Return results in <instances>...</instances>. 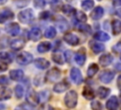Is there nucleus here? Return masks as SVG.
I'll list each match as a JSON object with an SVG mask.
<instances>
[{
  "instance_id": "1",
  "label": "nucleus",
  "mask_w": 121,
  "mask_h": 110,
  "mask_svg": "<svg viewBox=\"0 0 121 110\" xmlns=\"http://www.w3.org/2000/svg\"><path fill=\"white\" fill-rule=\"evenodd\" d=\"M64 104L68 108H75L78 104V93L75 90L68 91L64 96Z\"/></svg>"
},
{
  "instance_id": "2",
  "label": "nucleus",
  "mask_w": 121,
  "mask_h": 110,
  "mask_svg": "<svg viewBox=\"0 0 121 110\" xmlns=\"http://www.w3.org/2000/svg\"><path fill=\"white\" fill-rule=\"evenodd\" d=\"M18 19L24 24H29L34 19V12L30 9H24L18 13Z\"/></svg>"
},
{
  "instance_id": "3",
  "label": "nucleus",
  "mask_w": 121,
  "mask_h": 110,
  "mask_svg": "<svg viewBox=\"0 0 121 110\" xmlns=\"http://www.w3.org/2000/svg\"><path fill=\"white\" fill-rule=\"evenodd\" d=\"M32 61H33V55L27 51H23L20 54H18L16 57V62L22 65H26L30 64Z\"/></svg>"
},
{
  "instance_id": "4",
  "label": "nucleus",
  "mask_w": 121,
  "mask_h": 110,
  "mask_svg": "<svg viewBox=\"0 0 121 110\" xmlns=\"http://www.w3.org/2000/svg\"><path fill=\"white\" fill-rule=\"evenodd\" d=\"M60 74H61L60 70L59 68H57V67H54V68H52V69H50V70H48L46 72L45 80H47L48 82H55V81L60 79Z\"/></svg>"
},
{
  "instance_id": "5",
  "label": "nucleus",
  "mask_w": 121,
  "mask_h": 110,
  "mask_svg": "<svg viewBox=\"0 0 121 110\" xmlns=\"http://www.w3.org/2000/svg\"><path fill=\"white\" fill-rule=\"evenodd\" d=\"M70 78L71 80L76 83V84H80L83 81V78H82V75H81V72L78 68L77 67H73L70 71Z\"/></svg>"
},
{
  "instance_id": "6",
  "label": "nucleus",
  "mask_w": 121,
  "mask_h": 110,
  "mask_svg": "<svg viewBox=\"0 0 121 110\" xmlns=\"http://www.w3.org/2000/svg\"><path fill=\"white\" fill-rule=\"evenodd\" d=\"M5 30L10 36H16L20 32V26L17 23H9L5 27Z\"/></svg>"
},
{
  "instance_id": "7",
  "label": "nucleus",
  "mask_w": 121,
  "mask_h": 110,
  "mask_svg": "<svg viewBox=\"0 0 121 110\" xmlns=\"http://www.w3.org/2000/svg\"><path fill=\"white\" fill-rule=\"evenodd\" d=\"M114 78V72L112 70H105L99 75V80L103 83L111 82Z\"/></svg>"
},
{
  "instance_id": "8",
  "label": "nucleus",
  "mask_w": 121,
  "mask_h": 110,
  "mask_svg": "<svg viewBox=\"0 0 121 110\" xmlns=\"http://www.w3.org/2000/svg\"><path fill=\"white\" fill-rule=\"evenodd\" d=\"M63 40L70 46H78L79 44V38L74 34V33H71V32H68L66 34H64L63 36Z\"/></svg>"
},
{
  "instance_id": "9",
  "label": "nucleus",
  "mask_w": 121,
  "mask_h": 110,
  "mask_svg": "<svg viewBox=\"0 0 121 110\" xmlns=\"http://www.w3.org/2000/svg\"><path fill=\"white\" fill-rule=\"evenodd\" d=\"M70 87V83L68 81L66 80H63L60 82H57L54 87H53V91L56 92V93H62L64 91H66L68 88Z\"/></svg>"
},
{
  "instance_id": "10",
  "label": "nucleus",
  "mask_w": 121,
  "mask_h": 110,
  "mask_svg": "<svg viewBox=\"0 0 121 110\" xmlns=\"http://www.w3.org/2000/svg\"><path fill=\"white\" fill-rule=\"evenodd\" d=\"M119 107V101L117 97L112 96L106 102V108L108 110H117Z\"/></svg>"
},
{
  "instance_id": "11",
  "label": "nucleus",
  "mask_w": 121,
  "mask_h": 110,
  "mask_svg": "<svg viewBox=\"0 0 121 110\" xmlns=\"http://www.w3.org/2000/svg\"><path fill=\"white\" fill-rule=\"evenodd\" d=\"M113 61V57L109 54V53H106V54H103L99 57L98 59V63L100 64V65L102 66H108L110 65Z\"/></svg>"
},
{
  "instance_id": "12",
  "label": "nucleus",
  "mask_w": 121,
  "mask_h": 110,
  "mask_svg": "<svg viewBox=\"0 0 121 110\" xmlns=\"http://www.w3.org/2000/svg\"><path fill=\"white\" fill-rule=\"evenodd\" d=\"M13 17H14V13L10 9H6L2 12H0V24H3L9 20H11Z\"/></svg>"
},
{
  "instance_id": "13",
  "label": "nucleus",
  "mask_w": 121,
  "mask_h": 110,
  "mask_svg": "<svg viewBox=\"0 0 121 110\" xmlns=\"http://www.w3.org/2000/svg\"><path fill=\"white\" fill-rule=\"evenodd\" d=\"M41 37H42V31L38 28H33L28 32V39L33 41V42H36V41L40 40Z\"/></svg>"
},
{
  "instance_id": "14",
  "label": "nucleus",
  "mask_w": 121,
  "mask_h": 110,
  "mask_svg": "<svg viewBox=\"0 0 121 110\" xmlns=\"http://www.w3.org/2000/svg\"><path fill=\"white\" fill-rule=\"evenodd\" d=\"M85 61H86V53H85V50L83 48H81V49H79L76 53V55H75V62L78 65H83Z\"/></svg>"
},
{
  "instance_id": "15",
  "label": "nucleus",
  "mask_w": 121,
  "mask_h": 110,
  "mask_svg": "<svg viewBox=\"0 0 121 110\" xmlns=\"http://www.w3.org/2000/svg\"><path fill=\"white\" fill-rule=\"evenodd\" d=\"M24 76L25 74L21 69H12L9 71V78L13 81H16V82L22 81L24 79Z\"/></svg>"
},
{
  "instance_id": "16",
  "label": "nucleus",
  "mask_w": 121,
  "mask_h": 110,
  "mask_svg": "<svg viewBox=\"0 0 121 110\" xmlns=\"http://www.w3.org/2000/svg\"><path fill=\"white\" fill-rule=\"evenodd\" d=\"M103 14H104V9H103V8L100 7V6H98V7H95V8L91 11L90 16H91V18H92L93 20H99V19L103 16Z\"/></svg>"
},
{
  "instance_id": "17",
  "label": "nucleus",
  "mask_w": 121,
  "mask_h": 110,
  "mask_svg": "<svg viewBox=\"0 0 121 110\" xmlns=\"http://www.w3.org/2000/svg\"><path fill=\"white\" fill-rule=\"evenodd\" d=\"M26 100L29 103H39V99H38V93L35 92L33 89H28L26 93Z\"/></svg>"
},
{
  "instance_id": "18",
  "label": "nucleus",
  "mask_w": 121,
  "mask_h": 110,
  "mask_svg": "<svg viewBox=\"0 0 121 110\" xmlns=\"http://www.w3.org/2000/svg\"><path fill=\"white\" fill-rule=\"evenodd\" d=\"M12 92L11 89L9 87H2L0 88V101H7L11 98Z\"/></svg>"
},
{
  "instance_id": "19",
  "label": "nucleus",
  "mask_w": 121,
  "mask_h": 110,
  "mask_svg": "<svg viewBox=\"0 0 121 110\" xmlns=\"http://www.w3.org/2000/svg\"><path fill=\"white\" fill-rule=\"evenodd\" d=\"M34 64H35V66L40 68V69H46L50 65V63L46 59H44V58H38V59H36Z\"/></svg>"
},
{
  "instance_id": "20",
  "label": "nucleus",
  "mask_w": 121,
  "mask_h": 110,
  "mask_svg": "<svg viewBox=\"0 0 121 110\" xmlns=\"http://www.w3.org/2000/svg\"><path fill=\"white\" fill-rule=\"evenodd\" d=\"M90 46H91V49L93 50V52L95 53V54H98V53L102 52L105 49V46L101 43H98V42L90 43Z\"/></svg>"
},
{
  "instance_id": "21",
  "label": "nucleus",
  "mask_w": 121,
  "mask_h": 110,
  "mask_svg": "<svg viewBox=\"0 0 121 110\" xmlns=\"http://www.w3.org/2000/svg\"><path fill=\"white\" fill-rule=\"evenodd\" d=\"M9 46L14 50H20L25 46V42L22 39H13V40L10 41Z\"/></svg>"
},
{
  "instance_id": "22",
  "label": "nucleus",
  "mask_w": 121,
  "mask_h": 110,
  "mask_svg": "<svg viewBox=\"0 0 121 110\" xmlns=\"http://www.w3.org/2000/svg\"><path fill=\"white\" fill-rule=\"evenodd\" d=\"M82 96H83L86 100L91 101V100H93V99L95 98V92H94V90H93L90 86L86 85V86L83 87V90H82Z\"/></svg>"
},
{
  "instance_id": "23",
  "label": "nucleus",
  "mask_w": 121,
  "mask_h": 110,
  "mask_svg": "<svg viewBox=\"0 0 121 110\" xmlns=\"http://www.w3.org/2000/svg\"><path fill=\"white\" fill-rule=\"evenodd\" d=\"M61 11L67 15V16H73L75 15L76 13V9L74 7H72L71 5H68V4H65L61 7Z\"/></svg>"
},
{
  "instance_id": "24",
  "label": "nucleus",
  "mask_w": 121,
  "mask_h": 110,
  "mask_svg": "<svg viewBox=\"0 0 121 110\" xmlns=\"http://www.w3.org/2000/svg\"><path fill=\"white\" fill-rule=\"evenodd\" d=\"M50 49H51V44L49 42H41L37 46V50L40 53H45Z\"/></svg>"
},
{
  "instance_id": "25",
  "label": "nucleus",
  "mask_w": 121,
  "mask_h": 110,
  "mask_svg": "<svg viewBox=\"0 0 121 110\" xmlns=\"http://www.w3.org/2000/svg\"><path fill=\"white\" fill-rule=\"evenodd\" d=\"M12 59H13V57L9 52H7V51L0 52V62L6 63V64H10L12 62Z\"/></svg>"
},
{
  "instance_id": "26",
  "label": "nucleus",
  "mask_w": 121,
  "mask_h": 110,
  "mask_svg": "<svg viewBox=\"0 0 121 110\" xmlns=\"http://www.w3.org/2000/svg\"><path fill=\"white\" fill-rule=\"evenodd\" d=\"M112 33L114 35H118L121 31V22L118 19H114L112 23Z\"/></svg>"
},
{
  "instance_id": "27",
  "label": "nucleus",
  "mask_w": 121,
  "mask_h": 110,
  "mask_svg": "<svg viewBox=\"0 0 121 110\" xmlns=\"http://www.w3.org/2000/svg\"><path fill=\"white\" fill-rule=\"evenodd\" d=\"M94 38L95 40H98V41H109L110 40V35L106 32H103V31H97L94 34Z\"/></svg>"
},
{
  "instance_id": "28",
  "label": "nucleus",
  "mask_w": 121,
  "mask_h": 110,
  "mask_svg": "<svg viewBox=\"0 0 121 110\" xmlns=\"http://www.w3.org/2000/svg\"><path fill=\"white\" fill-rule=\"evenodd\" d=\"M98 70H99L98 65L96 64H92L89 65V67L87 69V76L92 78V77H94L98 72Z\"/></svg>"
},
{
  "instance_id": "29",
  "label": "nucleus",
  "mask_w": 121,
  "mask_h": 110,
  "mask_svg": "<svg viewBox=\"0 0 121 110\" xmlns=\"http://www.w3.org/2000/svg\"><path fill=\"white\" fill-rule=\"evenodd\" d=\"M57 24H58L59 28H60L61 31H66V30L68 29V28H69L68 22H67L64 18H61V17H59V18H58Z\"/></svg>"
},
{
  "instance_id": "30",
  "label": "nucleus",
  "mask_w": 121,
  "mask_h": 110,
  "mask_svg": "<svg viewBox=\"0 0 121 110\" xmlns=\"http://www.w3.org/2000/svg\"><path fill=\"white\" fill-rule=\"evenodd\" d=\"M110 92H111L110 88H107V87H104V86H100L97 89V96L100 99H105L106 97L109 96Z\"/></svg>"
},
{
  "instance_id": "31",
  "label": "nucleus",
  "mask_w": 121,
  "mask_h": 110,
  "mask_svg": "<svg viewBox=\"0 0 121 110\" xmlns=\"http://www.w3.org/2000/svg\"><path fill=\"white\" fill-rule=\"evenodd\" d=\"M56 34H57V31H56V28H55L54 27H49V28H47L45 29V31H44V36H45L46 38H48V39L54 38V37L56 36Z\"/></svg>"
},
{
  "instance_id": "32",
  "label": "nucleus",
  "mask_w": 121,
  "mask_h": 110,
  "mask_svg": "<svg viewBox=\"0 0 121 110\" xmlns=\"http://www.w3.org/2000/svg\"><path fill=\"white\" fill-rule=\"evenodd\" d=\"M94 6H95V2L93 0H84L81 3V8L84 10H90L94 8Z\"/></svg>"
},
{
  "instance_id": "33",
  "label": "nucleus",
  "mask_w": 121,
  "mask_h": 110,
  "mask_svg": "<svg viewBox=\"0 0 121 110\" xmlns=\"http://www.w3.org/2000/svg\"><path fill=\"white\" fill-rule=\"evenodd\" d=\"M49 92L47 90H43V91H41L38 93V99H39V102L40 101H46L48 99H49Z\"/></svg>"
},
{
  "instance_id": "34",
  "label": "nucleus",
  "mask_w": 121,
  "mask_h": 110,
  "mask_svg": "<svg viewBox=\"0 0 121 110\" xmlns=\"http://www.w3.org/2000/svg\"><path fill=\"white\" fill-rule=\"evenodd\" d=\"M14 92H15V97H16L17 99H21V98H23V96H24L25 90H24V87H23L21 84H18V85L15 86Z\"/></svg>"
},
{
  "instance_id": "35",
  "label": "nucleus",
  "mask_w": 121,
  "mask_h": 110,
  "mask_svg": "<svg viewBox=\"0 0 121 110\" xmlns=\"http://www.w3.org/2000/svg\"><path fill=\"white\" fill-rule=\"evenodd\" d=\"M75 16L77 18L78 21L79 22H86L87 21V16L85 13H83V11L81 10H76V13H75Z\"/></svg>"
},
{
  "instance_id": "36",
  "label": "nucleus",
  "mask_w": 121,
  "mask_h": 110,
  "mask_svg": "<svg viewBox=\"0 0 121 110\" xmlns=\"http://www.w3.org/2000/svg\"><path fill=\"white\" fill-rule=\"evenodd\" d=\"M51 58H52L53 62L56 63V64H63V63H64V60H63L62 56L60 54H59V53L52 54V57Z\"/></svg>"
},
{
  "instance_id": "37",
  "label": "nucleus",
  "mask_w": 121,
  "mask_h": 110,
  "mask_svg": "<svg viewBox=\"0 0 121 110\" xmlns=\"http://www.w3.org/2000/svg\"><path fill=\"white\" fill-rule=\"evenodd\" d=\"M91 108L92 110H103V105L98 101H93L91 102Z\"/></svg>"
},
{
  "instance_id": "38",
  "label": "nucleus",
  "mask_w": 121,
  "mask_h": 110,
  "mask_svg": "<svg viewBox=\"0 0 121 110\" xmlns=\"http://www.w3.org/2000/svg\"><path fill=\"white\" fill-rule=\"evenodd\" d=\"M33 2H34V6L39 9H43L46 5L45 0H33Z\"/></svg>"
},
{
  "instance_id": "39",
  "label": "nucleus",
  "mask_w": 121,
  "mask_h": 110,
  "mask_svg": "<svg viewBox=\"0 0 121 110\" xmlns=\"http://www.w3.org/2000/svg\"><path fill=\"white\" fill-rule=\"evenodd\" d=\"M78 29L80 31H83V32H86V33H91V31H92V28H91V27L89 25H83V24L79 25Z\"/></svg>"
},
{
  "instance_id": "40",
  "label": "nucleus",
  "mask_w": 121,
  "mask_h": 110,
  "mask_svg": "<svg viewBox=\"0 0 121 110\" xmlns=\"http://www.w3.org/2000/svg\"><path fill=\"white\" fill-rule=\"evenodd\" d=\"M112 52H113L114 54L119 55V54H120V51H121V43H120V42L116 43V45L112 46Z\"/></svg>"
},
{
  "instance_id": "41",
  "label": "nucleus",
  "mask_w": 121,
  "mask_h": 110,
  "mask_svg": "<svg viewBox=\"0 0 121 110\" xmlns=\"http://www.w3.org/2000/svg\"><path fill=\"white\" fill-rule=\"evenodd\" d=\"M72 54H73V52L71 50H65V52H64V59H65V61L67 63H70L71 62Z\"/></svg>"
},
{
  "instance_id": "42",
  "label": "nucleus",
  "mask_w": 121,
  "mask_h": 110,
  "mask_svg": "<svg viewBox=\"0 0 121 110\" xmlns=\"http://www.w3.org/2000/svg\"><path fill=\"white\" fill-rule=\"evenodd\" d=\"M9 83V79L6 76H0V85H6Z\"/></svg>"
},
{
  "instance_id": "43",
  "label": "nucleus",
  "mask_w": 121,
  "mask_h": 110,
  "mask_svg": "<svg viewBox=\"0 0 121 110\" xmlns=\"http://www.w3.org/2000/svg\"><path fill=\"white\" fill-rule=\"evenodd\" d=\"M40 110H55L51 105L49 104H43L40 108Z\"/></svg>"
},
{
  "instance_id": "44",
  "label": "nucleus",
  "mask_w": 121,
  "mask_h": 110,
  "mask_svg": "<svg viewBox=\"0 0 121 110\" xmlns=\"http://www.w3.org/2000/svg\"><path fill=\"white\" fill-rule=\"evenodd\" d=\"M49 16H50L49 11H43V12L40 14V17H41L42 19H47Z\"/></svg>"
},
{
  "instance_id": "45",
  "label": "nucleus",
  "mask_w": 121,
  "mask_h": 110,
  "mask_svg": "<svg viewBox=\"0 0 121 110\" xmlns=\"http://www.w3.org/2000/svg\"><path fill=\"white\" fill-rule=\"evenodd\" d=\"M8 69V64L0 62V71H5Z\"/></svg>"
},
{
  "instance_id": "46",
  "label": "nucleus",
  "mask_w": 121,
  "mask_h": 110,
  "mask_svg": "<svg viewBox=\"0 0 121 110\" xmlns=\"http://www.w3.org/2000/svg\"><path fill=\"white\" fill-rule=\"evenodd\" d=\"M50 3H51L52 6H54V5H58V4L60 3V0H50Z\"/></svg>"
},
{
  "instance_id": "47",
  "label": "nucleus",
  "mask_w": 121,
  "mask_h": 110,
  "mask_svg": "<svg viewBox=\"0 0 121 110\" xmlns=\"http://www.w3.org/2000/svg\"><path fill=\"white\" fill-rule=\"evenodd\" d=\"M5 108H6V105L3 103H0V110H5Z\"/></svg>"
},
{
  "instance_id": "48",
  "label": "nucleus",
  "mask_w": 121,
  "mask_h": 110,
  "mask_svg": "<svg viewBox=\"0 0 121 110\" xmlns=\"http://www.w3.org/2000/svg\"><path fill=\"white\" fill-rule=\"evenodd\" d=\"M7 1H8V0H0V5H4V4H6Z\"/></svg>"
},
{
  "instance_id": "49",
  "label": "nucleus",
  "mask_w": 121,
  "mask_h": 110,
  "mask_svg": "<svg viewBox=\"0 0 121 110\" xmlns=\"http://www.w3.org/2000/svg\"><path fill=\"white\" fill-rule=\"evenodd\" d=\"M98 1H101V0H98Z\"/></svg>"
}]
</instances>
